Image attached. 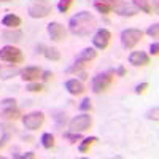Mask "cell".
<instances>
[{"mask_svg":"<svg viewBox=\"0 0 159 159\" xmlns=\"http://www.w3.org/2000/svg\"><path fill=\"white\" fill-rule=\"evenodd\" d=\"M97 25L96 18L91 15L89 11H80L75 16L70 18L69 21V30L73 35H80V37H86L91 32H94Z\"/></svg>","mask_w":159,"mask_h":159,"instance_id":"cell-1","label":"cell"},{"mask_svg":"<svg viewBox=\"0 0 159 159\" xmlns=\"http://www.w3.org/2000/svg\"><path fill=\"white\" fill-rule=\"evenodd\" d=\"M113 83V75L110 72H105V73H99L97 76L92 78V83H91V89L94 94H100V92L107 91Z\"/></svg>","mask_w":159,"mask_h":159,"instance_id":"cell-2","label":"cell"},{"mask_svg":"<svg viewBox=\"0 0 159 159\" xmlns=\"http://www.w3.org/2000/svg\"><path fill=\"white\" fill-rule=\"evenodd\" d=\"M0 59L5 62H10V64H21L24 61V56L19 48L8 45V46L0 48Z\"/></svg>","mask_w":159,"mask_h":159,"instance_id":"cell-3","label":"cell"},{"mask_svg":"<svg viewBox=\"0 0 159 159\" xmlns=\"http://www.w3.org/2000/svg\"><path fill=\"white\" fill-rule=\"evenodd\" d=\"M143 37V32L140 29H124L121 32V43L124 48L132 49Z\"/></svg>","mask_w":159,"mask_h":159,"instance_id":"cell-4","label":"cell"},{"mask_svg":"<svg viewBox=\"0 0 159 159\" xmlns=\"http://www.w3.org/2000/svg\"><path fill=\"white\" fill-rule=\"evenodd\" d=\"M45 123V115L42 111H32L29 115H25L22 116V124L25 129H29V130H37L43 126Z\"/></svg>","mask_w":159,"mask_h":159,"instance_id":"cell-5","label":"cell"},{"mask_svg":"<svg viewBox=\"0 0 159 159\" xmlns=\"http://www.w3.org/2000/svg\"><path fill=\"white\" fill-rule=\"evenodd\" d=\"M91 126H92L91 115H78L73 119H70V123H69V127L72 132H83V130L91 129Z\"/></svg>","mask_w":159,"mask_h":159,"instance_id":"cell-6","label":"cell"},{"mask_svg":"<svg viewBox=\"0 0 159 159\" xmlns=\"http://www.w3.org/2000/svg\"><path fill=\"white\" fill-rule=\"evenodd\" d=\"M110 38H111V34L110 30L107 29H99L94 35V38H92V43H94V46L97 49H105L108 45H110Z\"/></svg>","mask_w":159,"mask_h":159,"instance_id":"cell-7","label":"cell"},{"mask_svg":"<svg viewBox=\"0 0 159 159\" xmlns=\"http://www.w3.org/2000/svg\"><path fill=\"white\" fill-rule=\"evenodd\" d=\"M48 34H49L51 40H54V42H62L67 37V30H65V27L61 22H49L48 24Z\"/></svg>","mask_w":159,"mask_h":159,"instance_id":"cell-8","label":"cell"},{"mask_svg":"<svg viewBox=\"0 0 159 159\" xmlns=\"http://www.w3.org/2000/svg\"><path fill=\"white\" fill-rule=\"evenodd\" d=\"M129 64H132L134 67H143V65L150 64V57L143 51H132L129 54Z\"/></svg>","mask_w":159,"mask_h":159,"instance_id":"cell-9","label":"cell"},{"mask_svg":"<svg viewBox=\"0 0 159 159\" xmlns=\"http://www.w3.org/2000/svg\"><path fill=\"white\" fill-rule=\"evenodd\" d=\"M113 7H115V11L118 13L119 16H135L137 11H139L134 5H130V3H127V2H119V0H118Z\"/></svg>","mask_w":159,"mask_h":159,"instance_id":"cell-10","label":"cell"},{"mask_svg":"<svg viewBox=\"0 0 159 159\" xmlns=\"http://www.w3.org/2000/svg\"><path fill=\"white\" fill-rule=\"evenodd\" d=\"M51 13V8L42 3H35L29 7V16L30 18H46Z\"/></svg>","mask_w":159,"mask_h":159,"instance_id":"cell-11","label":"cell"},{"mask_svg":"<svg viewBox=\"0 0 159 159\" xmlns=\"http://www.w3.org/2000/svg\"><path fill=\"white\" fill-rule=\"evenodd\" d=\"M65 89H67L72 96H80V94L84 92V84L80 81V80L72 78V80H69V81L65 83Z\"/></svg>","mask_w":159,"mask_h":159,"instance_id":"cell-12","label":"cell"},{"mask_svg":"<svg viewBox=\"0 0 159 159\" xmlns=\"http://www.w3.org/2000/svg\"><path fill=\"white\" fill-rule=\"evenodd\" d=\"M97 57V51L94 49V48H84L80 54L76 56V59L75 61H78V62H83V64H89L91 61H94Z\"/></svg>","mask_w":159,"mask_h":159,"instance_id":"cell-13","label":"cell"},{"mask_svg":"<svg viewBox=\"0 0 159 159\" xmlns=\"http://www.w3.org/2000/svg\"><path fill=\"white\" fill-rule=\"evenodd\" d=\"M40 73L42 72H40L38 67H25L21 70V78L24 81H35V80H38Z\"/></svg>","mask_w":159,"mask_h":159,"instance_id":"cell-14","label":"cell"},{"mask_svg":"<svg viewBox=\"0 0 159 159\" xmlns=\"http://www.w3.org/2000/svg\"><path fill=\"white\" fill-rule=\"evenodd\" d=\"M2 37L3 40H7V42H13V43H18L22 40V32L21 30H16V29H13V30H3L2 32Z\"/></svg>","mask_w":159,"mask_h":159,"instance_id":"cell-15","label":"cell"},{"mask_svg":"<svg viewBox=\"0 0 159 159\" xmlns=\"http://www.w3.org/2000/svg\"><path fill=\"white\" fill-rule=\"evenodd\" d=\"M0 116H2L3 119H7V121H15V119H18V118L21 116V111H19L16 107L2 108V113H0Z\"/></svg>","mask_w":159,"mask_h":159,"instance_id":"cell-16","label":"cell"},{"mask_svg":"<svg viewBox=\"0 0 159 159\" xmlns=\"http://www.w3.org/2000/svg\"><path fill=\"white\" fill-rule=\"evenodd\" d=\"M40 49H42L40 52L45 54V57L49 59V61H59L61 59V52H59L57 48H45V46L40 45Z\"/></svg>","mask_w":159,"mask_h":159,"instance_id":"cell-17","label":"cell"},{"mask_svg":"<svg viewBox=\"0 0 159 159\" xmlns=\"http://www.w3.org/2000/svg\"><path fill=\"white\" fill-rule=\"evenodd\" d=\"M2 24L7 25L8 29H16L18 25H21V18L11 13V15H7V16L2 19Z\"/></svg>","mask_w":159,"mask_h":159,"instance_id":"cell-18","label":"cell"},{"mask_svg":"<svg viewBox=\"0 0 159 159\" xmlns=\"http://www.w3.org/2000/svg\"><path fill=\"white\" fill-rule=\"evenodd\" d=\"M132 3H134V7L137 10H142L143 13H147V15H150V13L153 11L151 0H132Z\"/></svg>","mask_w":159,"mask_h":159,"instance_id":"cell-19","label":"cell"},{"mask_svg":"<svg viewBox=\"0 0 159 159\" xmlns=\"http://www.w3.org/2000/svg\"><path fill=\"white\" fill-rule=\"evenodd\" d=\"M97 140H99V139L94 137V135H92V137H86V139H81V143H80V148H78L80 153H88L89 147H91L94 142H97Z\"/></svg>","mask_w":159,"mask_h":159,"instance_id":"cell-20","label":"cell"},{"mask_svg":"<svg viewBox=\"0 0 159 159\" xmlns=\"http://www.w3.org/2000/svg\"><path fill=\"white\" fill-rule=\"evenodd\" d=\"M40 140H42V145H43L46 150H51L52 147H54V135L49 134V132H45Z\"/></svg>","mask_w":159,"mask_h":159,"instance_id":"cell-21","label":"cell"},{"mask_svg":"<svg viewBox=\"0 0 159 159\" xmlns=\"http://www.w3.org/2000/svg\"><path fill=\"white\" fill-rule=\"evenodd\" d=\"M19 70H16V69H0V76H2L3 80H8V78H11V76H15L16 73H18Z\"/></svg>","mask_w":159,"mask_h":159,"instance_id":"cell-22","label":"cell"},{"mask_svg":"<svg viewBox=\"0 0 159 159\" xmlns=\"http://www.w3.org/2000/svg\"><path fill=\"white\" fill-rule=\"evenodd\" d=\"M64 139H67L70 143H75L76 140H81V134H80V132H65L64 134Z\"/></svg>","mask_w":159,"mask_h":159,"instance_id":"cell-23","label":"cell"},{"mask_svg":"<svg viewBox=\"0 0 159 159\" xmlns=\"http://www.w3.org/2000/svg\"><path fill=\"white\" fill-rule=\"evenodd\" d=\"M73 3V0H59V3H57V10L61 13H65Z\"/></svg>","mask_w":159,"mask_h":159,"instance_id":"cell-24","label":"cell"},{"mask_svg":"<svg viewBox=\"0 0 159 159\" xmlns=\"http://www.w3.org/2000/svg\"><path fill=\"white\" fill-rule=\"evenodd\" d=\"M94 7H96V10L99 11V13H102V15H108V13L111 11V7L110 5H105V3H94Z\"/></svg>","mask_w":159,"mask_h":159,"instance_id":"cell-25","label":"cell"},{"mask_svg":"<svg viewBox=\"0 0 159 159\" xmlns=\"http://www.w3.org/2000/svg\"><path fill=\"white\" fill-rule=\"evenodd\" d=\"M147 34H148L151 38H157V35H159V24L154 22L153 25H150L148 30H147Z\"/></svg>","mask_w":159,"mask_h":159,"instance_id":"cell-26","label":"cell"},{"mask_svg":"<svg viewBox=\"0 0 159 159\" xmlns=\"http://www.w3.org/2000/svg\"><path fill=\"white\" fill-rule=\"evenodd\" d=\"M27 91L29 92H42L43 91V84H40V83H29L27 84Z\"/></svg>","mask_w":159,"mask_h":159,"instance_id":"cell-27","label":"cell"},{"mask_svg":"<svg viewBox=\"0 0 159 159\" xmlns=\"http://www.w3.org/2000/svg\"><path fill=\"white\" fill-rule=\"evenodd\" d=\"M54 119H56V124L61 127V126L65 124V121H67V116H65V113H57V115H54Z\"/></svg>","mask_w":159,"mask_h":159,"instance_id":"cell-28","label":"cell"},{"mask_svg":"<svg viewBox=\"0 0 159 159\" xmlns=\"http://www.w3.org/2000/svg\"><path fill=\"white\" fill-rule=\"evenodd\" d=\"M91 108H92V103H91L89 99H84L81 103H80V110H81V111H89Z\"/></svg>","mask_w":159,"mask_h":159,"instance_id":"cell-29","label":"cell"},{"mask_svg":"<svg viewBox=\"0 0 159 159\" xmlns=\"http://www.w3.org/2000/svg\"><path fill=\"white\" fill-rule=\"evenodd\" d=\"M10 107H16V100L15 99H3L2 100V108H10Z\"/></svg>","mask_w":159,"mask_h":159,"instance_id":"cell-30","label":"cell"},{"mask_svg":"<svg viewBox=\"0 0 159 159\" xmlns=\"http://www.w3.org/2000/svg\"><path fill=\"white\" fill-rule=\"evenodd\" d=\"M13 157H15V159H34L35 157V153L29 151V153H25V154H13Z\"/></svg>","mask_w":159,"mask_h":159,"instance_id":"cell-31","label":"cell"},{"mask_svg":"<svg viewBox=\"0 0 159 159\" xmlns=\"http://www.w3.org/2000/svg\"><path fill=\"white\" fill-rule=\"evenodd\" d=\"M148 86H150L148 83H140V84H137V86H135V94H143V92L148 89Z\"/></svg>","mask_w":159,"mask_h":159,"instance_id":"cell-32","label":"cell"},{"mask_svg":"<svg viewBox=\"0 0 159 159\" xmlns=\"http://www.w3.org/2000/svg\"><path fill=\"white\" fill-rule=\"evenodd\" d=\"M8 140H10V134H8V132H5V134L2 135V139H0V148H3L5 145L8 143Z\"/></svg>","mask_w":159,"mask_h":159,"instance_id":"cell-33","label":"cell"},{"mask_svg":"<svg viewBox=\"0 0 159 159\" xmlns=\"http://www.w3.org/2000/svg\"><path fill=\"white\" fill-rule=\"evenodd\" d=\"M157 111H159V108H157V107H154V108L150 111L148 118H151V119H154V121H157V119H159V116H157Z\"/></svg>","mask_w":159,"mask_h":159,"instance_id":"cell-34","label":"cell"},{"mask_svg":"<svg viewBox=\"0 0 159 159\" xmlns=\"http://www.w3.org/2000/svg\"><path fill=\"white\" fill-rule=\"evenodd\" d=\"M157 49H159V45H157V43L154 42V43H153V45L150 46V54H153V56H156V54H157V52H159Z\"/></svg>","mask_w":159,"mask_h":159,"instance_id":"cell-35","label":"cell"},{"mask_svg":"<svg viewBox=\"0 0 159 159\" xmlns=\"http://www.w3.org/2000/svg\"><path fill=\"white\" fill-rule=\"evenodd\" d=\"M97 3H105V5H110V7H113L118 0H96Z\"/></svg>","mask_w":159,"mask_h":159,"instance_id":"cell-36","label":"cell"},{"mask_svg":"<svg viewBox=\"0 0 159 159\" xmlns=\"http://www.w3.org/2000/svg\"><path fill=\"white\" fill-rule=\"evenodd\" d=\"M116 73H118L119 76H124V75H126V69L121 65V67H118V69H116Z\"/></svg>","mask_w":159,"mask_h":159,"instance_id":"cell-37","label":"cell"},{"mask_svg":"<svg viewBox=\"0 0 159 159\" xmlns=\"http://www.w3.org/2000/svg\"><path fill=\"white\" fill-rule=\"evenodd\" d=\"M49 78H52V72H49V70H46L45 73H43V80H45V81H48V80Z\"/></svg>","mask_w":159,"mask_h":159,"instance_id":"cell-38","label":"cell"},{"mask_svg":"<svg viewBox=\"0 0 159 159\" xmlns=\"http://www.w3.org/2000/svg\"><path fill=\"white\" fill-rule=\"evenodd\" d=\"M35 2H38V3H43V2H46V0H35Z\"/></svg>","mask_w":159,"mask_h":159,"instance_id":"cell-39","label":"cell"},{"mask_svg":"<svg viewBox=\"0 0 159 159\" xmlns=\"http://www.w3.org/2000/svg\"><path fill=\"white\" fill-rule=\"evenodd\" d=\"M0 2H10V0H0Z\"/></svg>","mask_w":159,"mask_h":159,"instance_id":"cell-40","label":"cell"},{"mask_svg":"<svg viewBox=\"0 0 159 159\" xmlns=\"http://www.w3.org/2000/svg\"><path fill=\"white\" fill-rule=\"evenodd\" d=\"M0 159H2V156H0Z\"/></svg>","mask_w":159,"mask_h":159,"instance_id":"cell-41","label":"cell"}]
</instances>
